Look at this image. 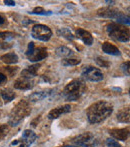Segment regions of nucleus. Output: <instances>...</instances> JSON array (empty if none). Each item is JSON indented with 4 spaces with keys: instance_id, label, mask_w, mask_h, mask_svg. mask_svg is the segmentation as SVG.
<instances>
[{
    "instance_id": "2eb2a0df",
    "label": "nucleus",
    "mask_w": 130,
    "mask_h": 147,
    "mask_svg": "<svg viewBox=\"0 0 130 147\" xmlns=\"http://www.w3.org/2000/svg\"><path fill=\"white\" fill-rule=\"evenodd\" d=\"M36 138H37V135L33 131H31V130H24L23 133H22L21 140L24 142L26 147H29L32 143H34Z\"/></svg>"
},
{
    "instance_id": "0eeeda50",
    "label": "nucleus",
    "mask_w": 130,
    "mask_h": 147,
    "mask_svg": "<svg viewBox=\"0 0 130 147\" xmlns=\"http://www.w3.org/2000/svg\"><path fill=\"white\" fill-rule=\"evenodd\" d=\"M31 36L33 38L40 41H48L52 36V31L46 25L42 24H37L33 26L31 30Z\"/></svg>"
},
{
    "instance_id": "412c9836",
    "label": "nucleus",
    "mask_w": 130,
    "mask_h": 147,
    "mask_svg": "<svg viewBox=\"0 0 130 147\" xmlns=\"http://www.w3.org/2000/svg\"><path fill=\"white\" fill-rule=\"evenodd\" d=\"M117 119L119 122H123V123H129V108H125L121 110L120 112L117 114Z\"/></svg>"
},
{
    "instance_id": "1a4fd4ad",
    "label": "nucleus",
    "mask_w": 130,
    "mask_h": 147,
    "mask_svg": "<svg viewBox=\"0 0 130 147\" xmlns=\"http://www.w3.org/2000/svg\"><path fill=\"white\" fill-rule=\"evenodd\" d=\"M73 143L77 147H94L95 138L90 132H85L73 139Z\"/></svg>"
},
{
    "instance_id": "aec40b11",
    "label": "nucleus",
    "mask_w": 130,
    "mask_h": 147,
    "mask_svg": "<svg viewBox=\"0 0 130 147\" xmlns=\"http://www.w3.org/2000/svg\"><path fill=\"white\" fill-rule=\"evenodd\" d=\"M56 54L60 57H69L71 55H73V51L71 50L70 48L66 46H60L56 49Z\"/></svg>"
},
{
    "instance_id": "b1692460",
    "label": "nucleus",
    "mask_w": 130,
    "mask_h": 147,
    "mask_svg": "<svg viewBox=\"0 0 130 147\" xmlns=\"http://www.w3.org/2000/svg\"><path fill=\"white\" fill-rule=\"evenodd\" d=\"M81 62V60L79 59H70V58H65L62 60V65L64 66H75L77 64H79Z\"/></svg>"
},
{
    "instance_id": "4be33fe9",
    "label": "nucleus",
    "mask_w": 130,
    "mask_h": 147,
    "mask_svg": "<svg viewBox=\"0 0 130 147\" xmlns=\"http://www.w3.org/2000/svg\"><path fill=\"white\" fill-rule=\"evenodd\" d=\"M57 33H58L59 36L64 37L67 40H73L74 38L73 34H72L71 31L68 29V28H60V29H58V31H57Z\"/></svg>"
},
{
    "instance_id": "9d476101",
    "label": "nucleus",
    "mask_w": 130,
    "mask_h": 147,
    "mask_svg": "<svg viewBox=\"0 0 130 147\" xmlns=\"http://www.w3.org/2000/svg\"><path fill=\"white\" fill-rule=\"evenodd\" d=\"M71 110V106L68 104L62 105V106H59L57 108H54L48 113V118L49 119H56V118L60 117L62 114H66L69 111Z\"/></svg>"
},
{
    "instance_id": "4468645a",
    "label": "nucleus",
    "mask_w": 130,
    "mask_h": 147,
    "mask_svg": "<svg viewBox=\"0 0 130 147\" xmlns=\"http://www.w3.org/2000/svg\"><path fill=\"white\" fill-rule=\"evenodd\" d=\"M52 90L48 89V90H44V91H39V92H34L28 97L29 101L31 102H36V101H41L43 99H45L46 97L50 96L51 94H53V92H51Z\"/></svg>"
},
{
    "instance_id": "9b49d317",
    "label": "nucleus",
    "mask_w": 130,
    "mask_h": 147,
    "mask_svg": "<svg viewBox=\"0 0 130 147\" xmlns=\"http://www.w3.org/2000/svg\"><path fill=\"white\" fill-rule=\"evenodd\" d=\"M75 34L77 38L82 40L83 43H85L88 46L92 45V43H93V37H92V35L90 34V32H88V31L82 29V28H78V29H76L75 31Z\"/></svg>"
},
{
    "instance_id": "5701e85b",
    "label": "nucleus",
    "mask_w": 130,
    "mask_h": 147,
    "mask_svg": "<svg viewBox=\"0 0 130 147\" xmlns=\"http://www.w3.org/2000/svg\"><path fill=\"white\" fill-rule=\"evenodd\" d=\"M14 38V34L11 32H0V45Z\"/></svg>"
},
{
    "instance_id": "393cba45",
    "label": "nucleus",
    "mask_w": 130,
    "mask_h": 147,
    "mask_svg": "<svg viewBox=\"0 0 130 147\" xmlns=\"http://www.w3.org/2000/svg\"><path fill=\"white\" fill-rule=\"evenodd\" d=\"M95 62L100 67H103V68H108L109 66H110V62H109L108 60L102 58V57H96Z\"/></svg>"
},
{
    "instance_id": "bb28decb",
    "label": "nucleus",
    "mask_w": 130,
    "mask_h": 147,
    "mask_svg": "<svg viewBox=\"0 0 130 147\" xmlns=\"http://www.w3.org/2000/svg\"><path fill=\"white\" fill-rule=\"evenodd\" d=\"M31 13H33V14H41V15H48V14H51V12L50 11H48V12L44 11V9H43L42 7H36L31 12Z\"/></svg>"
},
{
    "instance_id": "473e14b6",
    "label": "nucleus",
    "mask_w": 130,
    "mask_h": 147,
    "mask_svg": "<svg viewBox=\"0 0 130 147\" xmlns=\"http://www.w3.org/2000/svg\"><path fill=\"white\" fill-rule=\"evenodd\" d=\"M4 3H5L6 5H9V6H14V5H15V2L11 1V0H5V1H4Z\"/></svg>"
},
{
    "instance_id": "c756f323",
    "label": "nucleus",
    "mask_w": 130,
    "mask_h": 147,
    "mask_svg": "<svg viewBox=\"0 0 130 147\" xmlns=\"http://www.w3.org/2000/svg\"><path fill=\"white\" fill-rule=\"evenodd\" d=\"M9 147H26V145L22 140H14L10 143Z\"/></svg>"
},
{
    "instance_id": "39448f33",
    "label": "nucleus",
    "mask_w": 130,
    "mask_h": 147,
    "mask_svg": "<svg viewBox=\"0 0 130 147\" xmlns=\"http://www.w3.org/2000/svg\"><path fill=\"white\" fill-rule=\"evenodd\" d=\"M97 15L101 16V17H106L114 19L118 22L119 24H127L129 25V17L119 10L114 9V8H102L99 9L97 11Z\"/></svg>"
},
{
    "instance_id": "cd10ccee",
    "label": "nucleus",
    "mask_w": 130,
    "mask_h": 147,
    "mask_svg": "<svg viewBox=\"0 0 130 147\" xmlns=\"http://www.w3.org/2000/svg\"><path fill=\"white\" fill-rule=\"evenodd\" d=\"M4 69H5L6 73L9 76H14L16 74V72H17L18 67H5Z\"/></svg>"
},
{
    "instance_id": "f03ea898",
    "label": "nucleus",
    "mask_w": 130,
    "mask_h": 147,
    "mask_svg": "<svg viewBox=\"0 0 130 147\" xmlns=\"http://www.w3.org/2000/svg\"><path fill=\"white\" fill-rule=\"evenodd\" d=\"M86 85L83 80L75 79L69 82L62 91V96L68 101H76L84 94Z\"/></svg>"
},
{
    "instance_id": "7c9ffc66",
    "label": "nucleus",
    "mask_w": 130,
    "mask_h": 147,
    "mask_svg": "<svg viewBox=\"0 0 130 147\" xmlns=\"http://www.w3.org/2000/svg\"><path fill=\"white\" fill-rule=\"evenodd\" d=\"M121 69L123 70L124 74H126V75H129V61L124 62V63L121 65Z\"/></svg>"
},
{
    "instance_id": "c9c22d12",
    "label": "nucleus",
    "mask_w": 130,
    "mask_h": 147,
    "mask_svg": "<svg viewBox=\"0 0 130 147\" xmlns=\"http://www.w3.org/2000/svg\"><path fill=\"white\" fill-rule=\"evenodd\" d=\"M106 3H115V2L114 1H108V0H107Z\"/></svg>"
},
{
    "instance_id": "f704fd0d",
    "label": "nucleus",
    "mask_w": 130,
    "mask_h": 147,
    "mask_svg": "<svg viewBox=\"0 0 130 147\" xmlns=\"http://www.w3.org/2000/svg\"><path fill=\"white\" fill-rule=\"evenodd\" d=\"M62 147H77V146H72V145H65V146H62Z\"/></svg>"
},
{
    "instance_id": "6ab92c4d",
    "label": "nucleus",
    "mask_w": 130,
    "mask_h": 147,
    "mask_svg": "<svg viewBox=\"0 0 130 147\" xmlns=\"http://www.w3.org/2000/svg\"><path fill=\"white\" fill-rule=\"evenodd\" d=\"M1 95L5 103L10 102V101L15 98V93H14L11 89H3V90L1 91Z\"/></svg>"
},
{
    "instance_id": "a878e982",
    "label": "nucleus",
    "mask_w": 130,
    "mask_h": 147,
    "mask_svg": "<svg viewBox=\"0 0 130 147\" xmlns=\"http://www.w3.org/2000/svg\"><path fill=\"white\" fill-rule=\"evenodd\" d=\"M8 131H9V127L7 125H2L0 126V141L7 135Z\"/></svg>"
},
{
    "instance_id": "6e6552de",
    "label": "nucleus",
    "mask_w": 130,
    "mask_h": 147,
    "mask_svg": "<svg viewBox=\"0 0 130 147\" xmlns=\"http://www.w3.org/2000/svg\"><path fill=\"white\" fill-rule=\"evenodd\" d=\"M81 74L85 79L89 80V81L98 82L103 79V73L98 68H95L93 66H85V67H83Z\"/></svg>"
},
{
    "instance_id": "dca6fc26",
    "label": "nucleus",
    "mask_w": 130,
    "mask_h": 147,
    "mask_svg": "<svg viewBox=\"0 0 130 147\" xmlns=\"http://www.w3.org/2000/svg\"><path fill=\"white\" fill-rule=\"evenodd\" d=\"M39 67H40V64H35V65H32L30 67H27L21 72V77L27 78V79L34 77V76L37 75V71H38Z\"/></svg>"
},
{
    "instance_id": "ddd939ff",
    "label": "nucleus",
    "mask_w": 130,
    "mask_h": 147,
    "mask_svg": "<svg viewBox=\"0 0 130 147\" xmlns=\"http://www.w3.org/2000/svg\"><path fill=\"white\" fill-rule=\"evenodd\" d=\"M33 87V82L27 78L20 77L14 82V88L19 89V90H28Z\"/></svg>"
},
{
    "instance_id": "72a5a7b5",
    "label": "nucleus",
    "mask_w": 130,
    "mask_h": 147,
    "mask_svg": "<svg viewBox=\"0 0 130 147\" xmlns=\"http://www.w3.org/2000/svg\"><path fill=\"white\" fill-rule=\"evenodd\" d=\"M4 21H5V20H4V18L2 17V16H0V25H2V24L4 23Z\"/></svg>"
},
{
    "instance_id": "20e7f679",
    "label": "nucleus",
    "mask_w": 130,
    "mask_h": 147,
    "mask_svg": "<svg viewBox=\"0 0 130 147\" xmlns=\"http://www.w3.org/2000/svg\"><path fill=\"white\" fill-rule=\"evenodd\" d=\"M107 32L112 38L120 42L129 41V30L124 25L119 23H110L107 25Z\"/></svg>"
},
{
    "instance_id": "f8f14e48",
    "label": "nucleus",
    "mask_w": 130,
    "mask_h": 147,
    "mask_svg": "<svg viewBox=\"0 0 130 147\" xmlns=\"http://www.w3.org/2000/svg\"><path fill=\"white\" fill-rule=\"evenodd\" d=\"M110 135L113 138L121 141H125L129 136V129L128 128H121V129H111L109 131Z\"/></svg>"
},
{
    "instance_id": "f257e3e1",
    "label": "nucleus",
    "mask_w": 130,
    "mask_h": 147,
    "mask_svg": "<svg viewBox=\"0 0 130 147\" xmlns=\"http://www.w3.org/2000/svg\"><path fill=\"white\" fill-rule=\"evenodd\" d=\"M113 112V105L107 101H98L87 109V119L91 124L100 123Z\"/></svg>"
},
{
    "instance_id": "423d86ee",
    "label": "nucleus",
    "mask_w": 130,
    "mask_h": 147,
    "mask_svg": "<svg viewBox=\"0 0 130 147\" xmlns=\"http://www.w3.org/2000/svg\"><path fill=\"white\" fill-rule=\"evenodd\" d=\"M48 53L45 47H35L34 42L28 43L27 50H26V56L32 62H38L40 60L46 58Z\"/></svg>"
},
{
    "instance_id": "c85d7f7f",
    "label": "nucleus",
    "mask_w": 130,
    "mask_h": 147,
    "mask_svg": "<svg viewBox=\"0 0 130 147\" xmlns=\"http://www.w3.org/2000/svg\"><path fill=\"white\" fill-rule=\"evenodd\" d=\"M106 144L108 147H122L117 141H115L114 139H110V138L106 140Z\"/></svg>"
},
{
    "instance_id": "a211bd4d",
    "label": "nucleus",
    "mask_w": 130,
    "mask_h": 147,
    "mask_svg": "<svg viewBox=\"0 0 130 147\" xmlns=\"http://www.w3.org/2000/svg\"><path fill=\"white\" fill-rule=\"evenodd\" d=\"M0 59L2 60V62H4L6 64H15L18 62V56L14 52L6 53V54L2 55Z\"/></svg>"
},
{
    "instance_id": "7ed1b4c3",
    "label": "nucleus",
    "mask_w": 130,
    "mask_h": 147,
    "mask_svg": "<svg viewBox=\"0 0 130 147\" xmlns=\"http://www.w3.org/2000/svg\"><path fill=\"white\" fill-rule=\"evenodd\" d=\"M31 112V108H30L28 102L24 100H21L16 104V106L11 111V114L9 117V124L12 126H16L22 121V119L27 117Z\"/></svg>"
},
{
    "instance_id": "2f4dec72",
    "label": "nucleus",
    "mask_w": 130,
    "mask_h": 147,
    "mask_svg": "<svg viewBox=\"0 0 130 147\" xmlns=\"http://www.w3.org/2000/svg\"><path fill=\"white\" fill-rule=\"evenodd\" d=\"M6 81H7V77H6V75L0 72V85H1L2 83H4V82H6Z\"/></svg>"
},
{
    "instance_id": "f3484780",
    "label": "nucleus",
    "mask_w": 130,
    "mask_h": 147,
    "mask_svg": "<svg viewBox=\"0 0 130 147\" xmlns=\"http://www.w3.org/2000/svg\"><path fill=\"white\" fill-rule=\"evenodd\" d=\"M102 50L104 51L105 53H107V54H110V55H120V51H119V49L117 48L115 45L111 44V43L109 42H104L102 44Z\"/></svg>"
}]
</instances>
